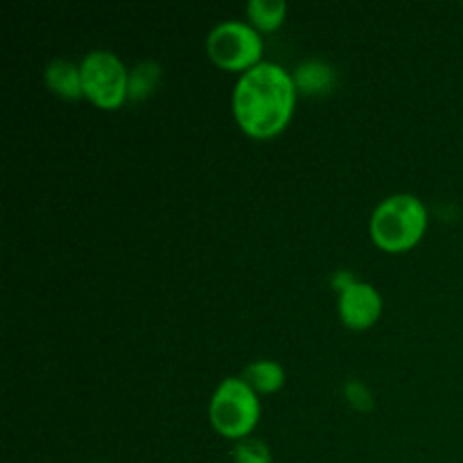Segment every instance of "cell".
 I'll use <instances>...</instances> for the list:
<instances>
[{
  "label": "cell",
  "instance_id": "obj_1",
  "mask_svg": "<svg viewBox=\"0 0 463 463\" xmlns=\"http://www.w3.org/2000/svg\"><path fill=\"white\" fill-rule=\"evenodd\" d=\"M297 84L288 68L260 61L240 72L233 89V116L244 134L269 138L289 125L297 107Z\"/></svg>",
  "mask_w": 463,
  "mask_h": 463
},
{
  "label": "cell",
  "instance_id": "obj_2",
  "mask_svg": "<svg viewBox=\"0 0 463 463\" xmlns=\"http://www.w3.org/2000/svg\"><path fill=\"white\" fill-rule=\"evenodd\" d=\"M428 229V208L416 194L396 193L373 208L369 220L371 240L384 251H407L420 242Z\"/></svg>",
  "mask_w": 463,
  "mask_h": 463
},
{
  "label": "cell",
  "instance_id": "obj_3",
  "mask_svg": "<svg viewBox=\"0 0 463 463\" xmlns=\"http://www.w3.org/2000/svg\"><path fill=\"white\" fill-rule=\"evenodd\" d=\"M260 398L242 375H229L217 384L208 405V419L213 430L226 439L251 437L260 420Z\"/></svg>",
  "mask_w": 463,
  "mask_h": 463
},
{
  "label": "cell",
  "instance_id": "obj_4",
  "mask_svg": "<svg viewBox=\"0 0 463 463\" xmlns=\"http://www.w3.org/2000/svg\"><path fill=\"white\" fill-rule=\"evenodd\" d=\"M262 36L249 21L226 18L211 27L206 36L208 57L224 71H249L262 61Z\"/></svg>",
  "mask_w": 463,
  "mask_h": 463
},
{
  "label": "cell",
  "instance_id": "obj_5",
  "mask_svg": "<svg viewBox=\"0 0 463 463\" xmlns=\"http://www.w3.org/2000/svg\"><path fill=\"white\" fill-rule=\"evenodd\" d=\"M84 98L98 104L99 109H118L127 99L129 71L125 61L111 50H90L80 61Z\"/></svg>",
  "mask_w": 463,
  "mask_h": 463
},
{
  "label": "cell",
  "instance_id": "obj_6",
  "mask_svg": "<svg viewBox=\"0 0 463 463\" xmlns=\"http://www.w3.org/2000/svg\"><path fill=\"white\" fill-rule=\"evenodd\" d=\"M337 312L344 326L353 330L371 328L383 315V294L366 280H355L351 288L339 292Z\"/></svg>",
  "mask_w": 463,
  "mask_h": 463
},
{
  "label": "cell",
  "instance_id": "obj_7",
  "mask_svg": "<svg viewBox=\"0 0 463 463\" xmlns=\"http://www.w3.org/2000/svg\"><path fill=\"white\" fill-rule=\"evenodd\" d=\"M45 86L54 95L63 99L84 98V84H81V66L66 57H54L45 63L43 71Z\"/></svg>",
  "mask_w": 463,
  "mask_h": 463
},
{
  "label": "cell",
  "instance_id": "obj_8",
  "mask_svg": "<svg viewBox=\"0 0 463 463\" xmlns=\"http://www.w3.org/2000/svg\"><path fill=\"white\" fill-rule=\"evenodd\" d=\"M298 93L326 95L337 84V71L330 61L321 57H310L298 63L292 72Z\"/></svg>",
  "mask_w": 463,
  "mask_h": 463
},
{
  "label": "cell",
  "instance_id": "obj_9",
  "mask_svg": "<svg viewBox=\"0 0 463 463\" xmlns=\"http://www.w3.org/2000/svg\"><path fill=\"white\" fill-rule=\"evenodd\" d=\"M242 378L247 380L256 393H276L285 384V369L276 360H256L244 366Z\"/></svg>",
  "mask_w": 463,
  "mask_h": 463
},
{
  "label": "cell",
  "instance_id": "obj_10",
  "mask_svg": "<svg viewBox=\"0 0 463 463\" xmlns=\"http://www.w3.org/2000/svg\"><path fill=\"white\" fill-rule=\"evenodd\" d=\"M163 68L154 59H143L129 71V84H127V99L138 102L149 98L158 84H161Z\"/></svg>",
  "mask_w": 463,
  "mask_h": 463
},
{
  "label": "cell",
  "instance_id": "obj_11",
  "mask_svg": "<svg viewBox=\"0 0 463 463\" xmlns=\"http://www.w3.org/2000/svg\"><path fill=\"white\" fill-rule=\"evenodd\" d=\"M244 12L258 32H271L283 25L288 16V3L285 0H249Z\"/></svg>",
  "mask_w": 463,
  "mask_h": 463
},
{
  "label": "cell",
  "instance_id": "obj_12",
  "mask_svg": "<svg viewBox=\"0 0 463 463\" xmlns=\"http://www.w3.org/2000/svg\"><path fill=\"white\" fill-rule=\"evenodd\" d=\"M233 459L235 463H271L274 457H271L269 446L262 439L247 437L235 441Z\"/></svg>",
  "mask_w": 463,
  "mask_h": 463
},
{
  "label": "cell",
  "instance_id": "obj_13",
  "mask_svg": "<svg viewBox=\"0 0 463 463\" xmlns=\"http://www.w3.org/2000/svg\"><path fill=\"white\" fill-rule=\"evenodd\" d=\"M344 398H346L348 405L357 411H369L373 410L375 405L373 392L369 389V384L362 383V380L357 378L346 380V384H344Z\"/></svg>",
  "mask_w": 463,
  "mask_h": 463
},
{
  "label": "cell",
  "instance_id": "obj_14",
  "mask_svg": "<svg viewBox=\"0 0 463 463\" xmlns=\"http://www.w3.org/2000/svg\"><path fill=\"white\" fill-rule=\"evenodd\" d=\"M355 280H360V279H355V274H353V271H348V269H337L333 276H330V285L337 289V294L344 292L346 288H351Z\"/></svg>",
  "mask_w": 463,
  "mask_h": 463
},
{
  "label": "cell",
  "instance_id": "obj_15",
  "mask_svg": "<svg viewBox=\"0 0 463 463\" xmlns=\"http://www.w3.org/2000/svg\"><path fill=\"white\" fill-rule=\"evenodd\" d=\"M93 463H99V461H93Z\"/></svg>",
  "mask_w": 463,
  "mask_h": 463
}]
</instances>
